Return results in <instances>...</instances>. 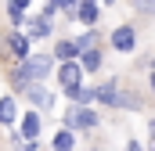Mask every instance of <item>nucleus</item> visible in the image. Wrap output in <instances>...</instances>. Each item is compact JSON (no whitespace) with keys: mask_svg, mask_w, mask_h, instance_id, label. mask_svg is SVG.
I'll return each instance as SVG.
<instances>
[{"mask_svg":"<svg viewBox=\"0 0 155 151\" xmlns=\"http://www.w3.org/2000/svg\"><path fill=\"white\" fill-rule=\"evenodd\" d=\"M58 79H61V86L72 94V90H79V79H83V69H79L76 61H65L61 69H58Z\"/></svg>","mask_w":155,"mask_h":151,"instance_id":"2","label":"nucleus"},{"mask_svg":"<svg viewBox=\"0 0 155 151\" xmlns=\"http://www.w3.org/2000/svg\"><path fill=\"white\" fill-rule=\"evenodd\" d=\"M11 50H15L18 58H25V54H29V40L25 36H11Z\"/></svg>","mask_w":155,"mask_h":151,"instance_id":"6","label":"nucleus"},{"mask_svg":"<svg viewBox=\"0 0 155 151\" xmlns=\"http://www.w3.org/2000/svg\"><path fill=\"white\" fill-rule=\"evenodd\" d=\"M130 151H141V148H137V144H130Z\"/></svg>","mask_w":155,"mask_h":151,"instance_id":"14","label":"nucleus"},{"mask_svg":"<svg viewBox=\"0 0 155 151\" xmlns=\"http://www.w3.org/2000/svg\"><path fill=\"white\" fill-rule=\"evenodd\" d=\"M112 43H116L119 50H130V47H134V29H126V25L116 29V33H112Z\"/></svg>","mask_w":155,"mask_h":151,"instance_id":"3","label":"nucleus"},{"mask_svg":"<svg viewBox=\"0 0 155 151\" xmlns=\"http://www.w3.org/2000/svg\"><path fill=\"white\" fill-rule=\"evenodd\" d=\"M22 133H25V137H36V133H40V119H36V115H25V122H22Z\"/></svg>","mask_w":155,"mask_h":151,"instance_id":"7","label":"nucleus"},{"mask_svg":"<svg viewBox=\"0 0 155 151\" xmlns=\"http://www.w3.org/2000/svg\"><path fill=\"white\" fill-rule=\"evenodd\" d=\"M72 54H79V43H76V40H65V43H58V58H65V61H69Z\"/></svg>","mask_w":155,"mask_h":151,"instance_id":"5","label":"nucleus"},{"mask_svg":"<svg viewBox=\"0 0 155 151\" xmlns=\"http://www.w3.org/2000/svg\"><path fill=\"white\" fill-rule=\"evenodd\" d=\"M22 11H25V0H15V4H11V18H15V22H22V18H25Z\"/></svg>","mask_w":155,"mask_h":151,"instance_id":"12","label":"nucleus"},{"mask_svg":"<svg viewBox=\"0 0 155 151\" xmlns=\"http://www.w3.org/2000/svg\"><path fill=\"white\" fill-rule=\"evenodd\" d=\"M152 4H155V0H137V7H141V11H152Z\"/></svg>","mask_w":155,"mask_h":151,"instance_id":"13","label":"nucleus"},{"mask_svg":"<svg viewBox=\"0 0 155 151\" xmlns=\"http://www.w3.org/2000/svg\"><path fill=\"white\" fill-rule=\"evenodd\" d=\"M54 148L58 151H72V133H58L54 137Z\"/></svg>","mask_w":155,"mask_h":151,"instance_id":"10","label":"nucleus"},{"mask_svg":"<svg viewBox=\"0 0 155 151\" xmlns=\"http://www.w3.org/2000/svg\"><path fill=\"white\" fill-rule=\"evenodd\" d=\"M15 119V101L7 97V101H0V122H11Z\"/></svg>","mask_w":155,"mask_h":151,"instance_id":"8","label":"nucleus"},{"mask_svg":"<svg viewBox=\"0 0 155 151\" xmlns=\"http://www.w3.org/2000/svg\"><path fill=\"white\" fill-rule=\"evenodd\" d=\"M79 18H83L87 25H94V22H97V7H94V0H87V4L79 7Z\"/></svg>","mask_w":155,"mask_h":151,"instance_id":"4","label":"nucleus"},{"mask_svg":"<svg viewBox=\"0 0 155 151\" xmlns=\"http://www.w3.org/2000/svg\"><path fill=\"white\" fill-rule=\"evenodd\" d=\"M47 65H51L47 58H29V61H25V65H22L18 72H15V79H18V83H29V79H43V76H47Z\"/></svg>","mask_w":155,"mask_h":151,"instance_id":"1","label":"nucleus"},{"mask_svg":"<svg viewBox=\"0 0 155 151\" xmlns=\"http://www.w3.org/2000/svg\"><path fill=\"white\" fill-rule=\"evenodd\" d=\"M72 122H76V126H94L97 115H94V112H76V115H72Z\"/></svg>","mask_w":155,"mask_h":151,"instance_id":"9","label":"nucleus"},{"mask_svg":"<svg viewBox=\"0 0 155 151\" xmlns=\"http://www.w3.org/2000/svg\"><path fill=\"white\" fill-rule=\"evenodd\" d=\"M97 65H101V54L97 50H87L83 54V69H97Z\"/></svg>","mask_w":155,"mask_h":151,"instance_id":"11","label":"nucleus"}]
</instances>
